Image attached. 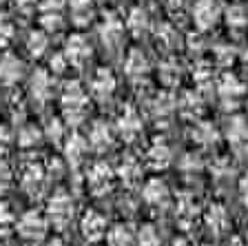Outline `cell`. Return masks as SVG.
Here are the masks:
<instances>
[{"mask_svg": "<svg viewBox=\"0 0 248 246\" xmlns=\"http://www.w3.org/2000/svg\"><path fill=\"white\" fill-rule=\"evenodd\" d=\"M226 246H246V240H244V237H239V235H232L231 240H228Z\"/></svg>", "mask_w": 248, "mask_h": 246, "instance_id": "obj_32", "label": "cell"}, {"mask_svg": "<svg viewBox=\"0 0 248 246\" xmlns=\"http://www.w3.org/2000/svg\"><path fill=\"white\" fill-rule=\"evenodd\" d=\"M11 186V169L5 160H0V195H5Z\"/></svg>", "mask_w": 248, "mask_h": 246, "instance_id": "obj_26", "label": "cell"}, {"mask_svg": "<svg viewBox=\"0 0 248 246\" xmlns=\"http://www.w3.org/2000/svg\"><path fill=\"white\" fill-rule=\"evenodd\" d=\"M45 246H67V244H64V242H62V240H49Z\"/></svg>", "mask_w": 248, "mask_h": 246, "instance_id": "obj_34", "label": "cell"}, {"mask_svg": "<svg viewBox=\"0 0 248 246\" xmlns=\"http://www.w3.org/2000/svg\"><path fill=\"white\" fill-rule=\"evenodd\" d=\"M175 215H177V222H180L182 226H191L193 222H195V217L200 215V202L195 200V195L193 193L177 195Z\"/></svg>", "mask_w": 248, "mask_h": 246, "instance_id": "obj_7", "label": "cell"}, {"mask_svg": "<svg viewBox=\"0 0 248 246\" xmlns=\"http://www.w3.org/2000/svg\"><path fill=\"white\" fill-rule=\"evenodd\" d=\"M193 138H195L200 144H213L215 138H217V133H215V129H213L211 124H200V127L193 131Z\"/></svg>", "mask_w": 248, "mask_h": 246, "instance_id": "obj_24", "label": "cell"}, {"mask_svg": "<svg viewBox=\"0 0 248 246\" xmlns=\"http://www.w3.org/2000/svg\"><path fill=\"white\" fill-rule=\"evenodd\" d=\"M62 133H64V129H62L60 120H51V122H49V127H46V131H45L46 140H51V142H60Z\"/></svg>", "mask_w": 248, "mask_h": 246, "instance_id": "obj_27", "label": "cell"}, {"mask_svg": "<svg viewBox=\"0 0 248 246\" xmlns=\"http://www.w3.org/2000/svg\"><path fill=\"white\" fill-rule=\"evenodd\" d=\"M113 169L104 162H95L87 171V186L93 195H104L113 186Z\"/></svg>", "mask_w": 248, "mask_h": 246, "instance_id": "obj_4", "label": "cell"}, {"mask_svg": "<svg viewBox=\"0 0 248 246\" xmlns=\"http://www.w3.org/2000/svg\"><path fill=\"white\" fill-rule=\"evenodd\" d=\"M38 138H40V133H38L36 129H31L29 133L25 131V133L20 135V142L25 144V147H31V144H36V142H38Z\"/></svg>", "mask_w": 248, "mask_h": 246, "instance_id": "obj_30", "label": "cell"}, {"mask_svg": "<svg viewBox=\"0 0 248 246\" xmlns=\"http://www.w3.org/2000/svg\"><path fill=\"white\" fill-rule=\"evenodd\" d=\"M118 175L122 178L124 184L135 186L140 180H142V164H140V160L126 155V158L120 162V166H118Z\"/></svg>", "mask_w": 248, "mask_h": 246, "instance_id": "obj_14", "label": "cell"}, {"mask_svg": "<svg viewBox=\"0 0 248 246\" xmlns=\"http://www.w3.org/2000/svg\"><path fill=\"white\" fill-rule=\"evenodd\" d=\"M45 180H46V171L42 164H27L22 169V189L27 191V195H38L45 186Z\"/></svg>", "mask_w": 248, "mask_h": 246, "instance_id": "obj_6", "label": "cell"}, {"mask_svg": "<svg viewBox=\"0 0 248 246\" xmlns=\"http://www.w3.org/2000/svg\"><path fill=\"white\" fill-rule=\"evenodd\" d=\"M0 246H2V244H0Z\"/></svg>", "mask_w": 248, "mask_h": 246, "instance_id": "obj_37", "label": "cell"}, {"mask_svg": "<svg viewBox=\"0 0 248 246\" xmlns=\"http://www.w3.org/2000/svg\"><path fill=\"white\" fill-rule=\"evenodd\" d=\"M89 151V142L84 138H80V135H73V138H69L67 147H64V153H67V160L69 164H80L84 160V155H87Z\"/></svg>", "mask_w": 248, "mask_h": 246, "instance_id": "obj_18", "label": "cell"}, {"mask_svg": "<svg viewBox=\"0 0 248 246\" xmlns=\"http://www.w3.org/2000/svg\"><path fill=\"white\" fill-rule=\"evenodd\" d=\"M67 58L73 65H84L91 58V47L87 45V40L80 36H73L67 45Z\"/></svg>", "mask_w": 248, "mask_h": 246, "instance_id": "obj_16", "label": "cell"}, {"mask_svg": "<svg viewBox=\"0 0 248 246\" xmlns=\"http://www.w3.org/2000/svg\"><path fill=\"white\" fill-rule=\"evenodd\" d=\"M80 231H82L84 240L95 244L102 237H107V217L102 213H98V211L89 209L82 215V220H80Z\"/></svg>", "mask_w": 248, "mask_h": 246, "instance_id": "obj_5", "label": "cell"}, {"mask_svg": "<svg viewBox=\"0 0 248 246\" xmlns=\"http://www.w3.org/2000/svg\"><path fill=\"white\" fill-rule=\"evenodd\" d=\"M16 222L14 213H11L9 204H5V202H0V229H7V226H11Z\"/></svg>", "mask_w": 248, "mask_h": 246, "instance_id": "obj_28", "label": "cell"}, {"mask_svg": "<svg viewBox=\"0 0 248 246\" xmlns=\"http://www.w3.org/2000/svg\"><path fill=\"white\" fill-rule=\"evenodd\" d=\"M46 229H49V220H46L45 213L36 209H29L20 215V220L16 222V231L29 244H38L42 242V237L46 235Z\"/></svg>", "mask_w": 248, "mask_h": 246, "instance_id": "obj_2", "label": "cell"}, {"mask_svg": "<svg viewBox=\"0 0 248 246\" xmlns=\"http://www.w3.org/2000/svg\"><path fill=\"white\" fill-rule=\"evenodd\" d=\"M228 140H231L235 147H242L244 142H248V124L246 120L235 118L228 124Z\"/></svg>", "mask_w": 248, "mask_h": 246, "instance_id": "obj_22", "label": "cell"}, {"mask_svg": "<svg viewBox=\"0 0 248 246\" xmlns=\"http://www.w3.org/2000/svg\"><path fill=\"white\" fill-rule=\"evenodd\" d=\"M217 16H219V7L215 0H197L195 9H193V18H195V25L200 29H211L217 22Z\"/></svg>", "mask_w": 248, "mask_h": 246, "instance_id": "obj_9", "label": "cell"}, {"mask_svg": "<svg viewBox=\"0 0 248 246\" xmlns=\"http://www.w3.org/2000/svg\"><path fill=\"white\" fill-rule=\"evenodd\" d=\"M239 195H242V202L244 206L248 209V171L244 173V178L239 180Z\"/></svg>", "mask_w": 248, "mask_h": 246, "instance_id": "obj_31", "label": "cell"}, {"mask_svg": "<svg viewBox=\"0 0 248 246\" xmlns=\"http://www.w3.org/2000/svg\"><path fill=\"white\" fill-rule=\"evenodd\" d=\"M142 200L149 206H155V209L164 206L169 202V186L164 184V180H160V178L149 180L144 184V189H142Z\"/></svg>", "mask_w": 248, "mask_h": 246, "instance_id": "obj_8", "label": "cell"}, {"mask_svg": "<svg viewBox=\"0 0 248 246\" xmlns=\"http://www.w3.org/2000/svg\"><path fill=\"white\" fill-rule=\"evenodd\" d=\"M31 93H33V98H38L40 102H45V100L51 98L49 78H46L45 73H36V76H33V80H31Z\"/></svg>", "mask_w": 248, "mask_h": 246, "instance_id": "obj_23", "label": "cell"}, {"mask_svg": "<svg viewBox=\"0 0 248 246\" xmlns=\"http://www.w3.org/2000/svg\"><path fill=\"white\" fill-rule=\"evenodd\" d=\"M135 242H138V246H160L162 235L153 224H144V226H140L138 235H135Z\"/></svg>", "mask_w": 248, "mask_h": 246, "instance_id": "obj_21", "label": "cell"}, {"mask_svg": "<svg viewBox=\"0 0 248 246\" xmlns=\"http://www.w3.org/2000/svg\"><path fill=\"white\" fill-rule=\"evenodd\" d=\"M215 173H217V178H226L228 173H232V164L226 162V160H219L215 164Z\"/></svg>", "mask_w": 248, "mask_h": 246, "instance_id": "obj_29", "label": "cell"}, {"mask_svg": "<svg viewBox=\"0 0 248 246\" xmlns=\"http://www.w3.org/2000/svg\"><path fill=\"white\" fill-rule=\"evenodd\" d=\"M62 104H64V113H67V120L73 124L82 122L84 113H87V96L80 89V84H69L67 91H64V98H62Z\"/></svg>", "mask_w": 248, "mask_h": 246, "instance_id": "obj_3", "label": "cell"}, {"mask_svg": "<svg viewBox=\"0 0 248 246\" xmlns=\"http://www.w3.org/2000/svg\"><path fill=\"white\" fill-rule=\"evenodd\" d=\"M170 147L166 142H162V140H155L153 144L149 147V151H146V162H149L151 169L160 171V169H166L170 164Z\"/></svg>", "mask_w": 248, "mask_h": 246, "instance_id": "obj_12", "label": "cell"}, {"mask_svg": "<svg viewBox=\"0 0 248 246\" xmlns=\"http://www.w3.org/2000/svg\"><path fill=\"white\" fill-rule=\"evenodd\" d=\"M204 246H215V244H204Z\"/></svg>", "mask_w": 248, "mask_h": 246, "instance_id": "obj_36", "label": "cell"}, {"mask_svg": "<svg viewBox=\"0 0 248 246\" xmlns=\"http://www.w3.org/2000/svg\"><path fill=\"white\" fill-rule=\"evenodd\" d=\"M244 240H246V246H248V231H246V235H244Z\"/></svg>", "mask_w": 248, "mask_h": 246, "instance_id": "obj_35", "label": "cell"}, {"mask_svg": "<svg viewBox=\"0 0 248 246\" xmlns=\"http://www.w3.org/2000/svg\"><path fill=\"white\" fill-rule=\"evenodd\" d=\"M71 16L73 22L84 25L93 18V2L91 0H71Z\"/></svg>", "mask_w": 248, "mask_h": 246, "instance_id": "obj_20", "label": "cell"}, {"mask_svg": "<svg viewBox=\"0 0 248 246\" xmlns=\"http://www.w3.org/2000/svg\"><path fill=\"white\" fill-rule=\"evenodd\" d=\"M89 147L91 149H95V151H107V149H111V144H113V131L107 127L104 122H95L91 127V131H89Z\"/></svg>", "mask_w": 248, "mask_h": 246, "instance_id": "obj_13", "label": "cell"}, {"mask_svg": "<svg viewBox=\"0 0 248 246\" xmlns=\"http://www.w3.org/2000/svg\"><path fill=\"white\" fill-rule=\"evenodd\" d=\"M173 246H191V242H188V240H184V237H180V240H175V242H173Z\"/></svg>", "mask_w": 248, "mask_h": 246, "instance_id": "obj_33", "label": "cell"}, {"mask_svg": "<svg viewBox=\"0 0 248 246\" xmlns=\"http://www.w3.org/2000/svg\"><path fill=\"white\" fill-rule=\"evenodd\" d=\"M45 215L53 229L64 231L73 222V215H76V202H73V197L67 191H56V193L49 197V202H46Z\"/></svg>", "mask_w": 248, "mask_h": 246, "instance_id": "obj_1", "label": "cell"}, {"mask_svg": "<svg viewBox=\"0 0 248 246\" xmlns=\"http://www.w3.org/2000/svg\"><path fill=\"white\" fill-rule=\"evenodd\" d=\"M107 244L108 246H133L135 235L126 224H115L107 231Z\"/></svg>", "mask_w": 248, "mask_h": 246, "instance_id": "obj_17", "label": "cell"}, {"mask_svg": "<svg viewBox=\"0 0 248 246\" xmlns=\"http://www.w3.org/2000/svg\"><path fill=\"white\" fill-rule=\"evenodd\" d=\"M22 65L20 58H16L14 53H5V56L0 58V80L5 82V84H14L22 78Z\"/></svg>", "mask_w": 248, "mask_h": 246, "instance_id": "obj_11", "label": "cell"}, {"mask_svg": "<svg viewBox=\"0 0 248 246\" xmlns=\"http://www.w3.org/2000/svg\"><path fill=\"white\" fill-rule=\"evenodd\" d=\"M91 91L98 100H108L115 91V78L108 71H98L91 82Z\"/></svg>", "mask_w": 248, "mask_h": 246, "instance_id": "obj_15", "label": "cell"}, {"mask_svg": "<svg viewBox=\"0 0 248 246\" xmlns=\"http://www.w3.org/2000/svg\"><path fill=\"white\" fill-rule=\"evenodd\" d=\"M204 222H206L211 233L222 235V233L228 229V224H231V215H228V211L224 204H213V206H208L206 215H204Z\"/></svg>", "mask_w": 248, "mask_h": 246, "instance_id": "obj_10", "label": "cell"}, {"mask_svg": "<svg viewBox=\"0 0 248 246\" xmlns=\"http://www.w3.org/2000/svg\"><path fill=\"white\" fill-rule=\"evenodd\" d=\"M120 133L124 135L126 140H133L135 135L142 131V122H140V118L135 115L133 111H129V113H124L122 118H120Z\"/></svg>", "mask_w": 248, "mask_h": 246, "instance_id": "obj_19", "label": "cell"}, {"mask_svg": "<svg viewBox=\"0 0 248 246\" xmlns=\"http://www.w3.org/2000/svg\"><path fill=\"white\" fill-rule=\"evenodd\" d=\"M27 47H29V51L33 53V56H40L42 51L46 49V38H45V33H40V31H33L29 36V42H27Z\"/></svg>", "mask_w": 248, "mask_h": 246, "instance_id": "obj_25", "label": "cell"}]
</instances>
